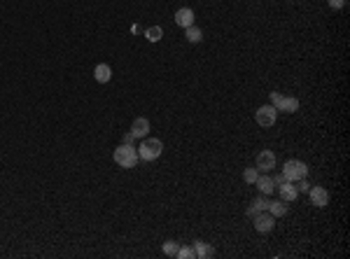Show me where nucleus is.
<instances>
[{
    "mask_svg": "<svg viewBox=\"0 0 350 259\" xmlns=\"http://www.w3.org/2000/svg\"><path fill=\"white\" fill-rule=\"evenodd\" d=\"M136 150H138V159L157 161L161 157V152H164V143H161L159 138H143L140 147H136Z\"/></svg>",
    "mask_w": 350,
    "mask_h": 259,
    "instance_id": "nucleus-1",
    "label": "nucleus"
},
{
    "mask_svg": "<svg viewBox=\"0 0 350 259\" xmlns=\"http://www.w3.org/2000/svg\"><path fill=\"white\" fill-rule=\"evenodd\" d=\"M112 159H114V164H117L119 168H136V164H138V150L133 145H129V143H122V145L114 150Z\"/></svg>",
    "mask_w": 350,
    "mask_h": 259,
    "instance_id": "nucleus-2",
    "label": "nucleus"
},
{
    "mask_svg": "<svg viewBox=\"0 0 350 259\" xmlns=\"http://www.w3.org/2000/svg\"><path fill=\"white\" fill-rule=\"evenodd\" d=\"M282 175H285V180H289V182H299L301 177L308 175V166L299 159H289V161H285V166H282Z\"/></svg>",
    "mask_w": 350,
    "mask_h": 259,
    "instance_id": "nucleus-3",
    "label": "nucleus"
},
{
    "mask_svg": "<svg viewBox=\"0 0 350 259\" xmlns=\"http://www.w3.org/2000/svg\"><path fill=\"white\" fill-rule=\"evenodd\" d=\"M275 119H278V110H275L273 105H262L257 112H255V122H257L259 126H264V129L273 126Z\"/></svg>",
    "mask_w": 350,
    "mask_h": 259,
    "instance_id": "nucleus-4",
    "label": "nucleus"
},
{
    "mask_svg": "<svg viewBox=\"0 0 350 259\" xmlns=\"http://www.w3.org/2000/svg\"><path fill=\"white\" fill-rule=\"evenodd\" d=\"M252 222H255V229H257L259 234H271L275 227V217L271 213H257L255 217H252Z\"/></svg>",
    "mask_w": 350,
    "mask_h": 259,
    "instance_id": "nucleus-5",
    "label": "nucleus"
},
{
    "mask_svg": "<svg viewBox=\"0 0 350 259\" xmlns=\"http://www.w3.org/2000/svg\"><path fill=\"white\" fill-rule=\"evenodd\" d=\"M255 168H257L259 173H268V171H273V168H275V154L271 152V150H262V152L257 154Z\"/></svg>",
    "mask_w": 350,
    "mask_h": 259,
    "instance_id": "nucleus-6",
    "label": "nucleus"
},
{
    "mask_svg": "<svg viewBox=\"0 0 350 259\" xmlns=\"http://www.w3.org/2000/svg\"><path fill=\"white\" fill-rule=\"evenodd\" d=\"M308 196H311V203L315 208H325L329 203V191L325 187H318V184L308 189Z\"/></svg>",
    "mask_w": 350,
    "mask_h": 259,
    "instance_id": "nucleus-7",
    "label": "nucleus"
},
{
    "mask_svg": "<svg viewBox=\"0 0 350 259\" xmlns=\"http://www.w3.org/2000/svg\"><path fill=\"white\" fill-rule=\"evenodd\" d=\"M131 133H133V138H138V140L147 138V133H150V119H147V117H136L133 124H131Z\"/></svg>",
    "mask_w": 350,
    "mask_h": 259,
    "instance_id": "nucleus-8",
    "label": "nucleus"
},
{
    "mask_svg": "<svg viewBox=\"0 0 350 259\" xmlns=\"http://www.w3.org/2000/svg\"><path fill=\"white\" fill-rule=\"evenodd\" d=\"M175 23H177L180 28H189V26H194V9L180 7L177 12H175Z\"/></svg>",
    "mask_w": 350,
    "mask_h": 259,
    "instance_id": "nucleus-9",
    "label": "nucleus"
},
{
    "mask_svg": "<svg viewBox=\"0 0 350 259\" xmlns=\"http://www.w3.org/2000/svg\"><path fill=\"white\" fill-rule=\"evenodd\" d=\"M275 189L280 191V198H282V201H287V203H289V201H294V198L299 196L297 184H294V182H289V180H285V182H282V184H278Z\"/></svg>",
    "mask_w": 350,
    "mask_h": 259,
    "instance_id": "nucleus-10",
    "label": "nucleus"
},
{
    "mask_svg": "<svg viewBox=\"0 0 350 259\" xmlns=\"http://www.w3.org/2000/svg\"><path fill=\"white\" fill-rule=\"evenodd\" d=\"M255 187H257V189H259V194H264V196H271V194H273V191H275L273 180H271V177H268V175H262V173H259V177H257V180H255Z\"/></svg>",
    "mask_w": 350,
    "mask_h": 259,
    "instance_id": "nucleus-11",
    "label": "nucleus"
},
{
    "mask_svg": "<svg viewBox=\"0 0 350 259\" xmlns=\"http://www.w3.org/2000/svg\"><path fill=\"white\" fill-rule=\"evenodd\" d=\"M93 80L98 84H107L112 80V68H110L107 63H98V66L93 68Z\"/></svg>",
    "mask_w": 350,
    "mask_h": 259,
    "instance_id": "nucleus-12",
    "label": "nucleus"
},
{
    "mask_svg": "<svg viewBox=\"0 0 350 259\" xmlns=\"http://www.w3.org/2000/svg\"><path fill=\"white\" fill-rule=\"evenodd\" d=\"M268 203H271V201H268L264 194H259V196L252 201V206L248 208V215H250V217H255L257 213H264V210H268Z\"/></svg>",
    "mask_w": 350,
    "mask_h": 259,
    "instance_id": "nucleus-13",
    "label": "nucleus"
},
{
    "mask_svg": "<svg viewBox=\"0 0 350 259\" xmlns=\"http://www.w3.org/2000/svg\"><path fill=\"white\" fill-rule=\"evenodd\" d=\"M194 255H196L198 259H210V257H215V248L210 243L196 241V243H194Z\"/></svg>",
    "mask_w": 350,
    "mask_h": 259,
    "instance_id": "nucleus-14",
    "label": "nucleus"
},
{
    "mask_svg": "<svg viewBox=\"0 0 350 259\" xmlns=\"http://www.w3.org/2000/svg\"><path fill=\"white\" fill-rule=\"evenodd\" d=\"M184 38L189 45H198L201 40H203V31L198 28V26H189V28H184Z\"/></svg>",
    "mask_w": 350,
    "mask_h": 259,
    "instance_id": "nucleus-15",
    "label": "nucleus"
},
{
    "mask_svg": "<svg viewBox=\"0 0 350 259\" xmlns=\"http://www.w3.org/2000/svg\"><path fill=\"white\" fill-rule=\"evenodd\" d=\"M268 213L273 215V217H282V215H287V201H273V203H268Z\"/></svg>",
    "mask_w": 350,
    "mask_h": 259,
    "instance_id": "nucleus-16",
    "label": "nucleus"
},
{
    "mask_svg": "<svg viewBox=\"0 0 350 259\" xmlns=\"http://www.w3.org/2000/svg\"><path fill=\"white\" fill-rule=\"evenodd\" d=\"M299 110V98H292V96H285L280 105V112H297Z\"/></svg>",
    "mask_w": 350,
    "mask_h": 259,
    "instance_id": "nucleus-17",
    "label": "nucleus"
},
{
    "mask_svg": "<svg viewBox=\"0 0 350 259\" xmlns=\"http://www.w3.org/2000/svg\"><path fill=\"white\" fill-rule=\"evenodd\" d=\"M145 38L150 40V42H159L164 38V28L161 26H150L147 31H145Z\"/></svg>",
    "mask_w": 350,
    "mask_h": 259,
    "instance_id": "nucleus-18",
    "label": "nucleus"
},
{
    "mask_svg": "<svg viewBox=\"0 0 350 259\" xmlns=\"http://www.w3.org/2000/svg\"><path fill=\"white\" fill-rule=\"evenodd\" d=\"M257 177H259L257 168H245V171H243V180L248 184H255V180H257Z\"/></svg>",
    "mask_w": 350,
    "mask_h": 259,
    "instance_id": "nucleus-19",
    "label": "nucleus"
},
{
    "mask_svg": "<svg viewBox=\"0 0 350 259\" xmlns=\"http://www.w3.org/2000/svg\"><path fill=\"white\" fill-rule=\"evenodd\" d=\"M177 250H180V245L175 243V241H166V243H164V255H168V257H175Z\"/></svg>",
    "mask_w": 350,
    "mask_h": 259,
    "instance_id": "nucleus-20",
    "label": "nucleus"
},
{
    "mask_svg": "<svg viewBox=\"0 0 350 259\" xmlns=\"http://www.w3.org/2000/svg\"><path fill=\"white\" fill-rule=\"evenodd\" d=\"M175 257H177V259H194L196 255H194V248H187V245H184V248H180V250H177V255H175Z\"/></svg>",
    "mask_w": 350,
    "mask_h": 259,
    "instance_id": "nucleus-21",
    "label": "nucleus"
},
{
    "mask_svg": "<svg viewBox=\"0 0 350 259\" xmlns=\"http://www.w3.org/2000/svg\"><path fill=\"white\" fill-rule=\"evenodd\" d=\"M282 98H285V96H282V93H278V91H273V93H271V105H273L275 110H278V112H280Z\"/></svg>",
    "mask_w": 350,
    "mask_h": 259,
    "instance_id": "nucleus-22",
    "label": "nucleus"
},
{
    "mask_svg": "<svg viewBox=\"0 0 350 259\" xmlns=\"http://www.w3.org/2000/svg\"><path fill=\"white\" fill-rule=\"evenodd\" d=\"M346 5V0H329V7L332 9H341Z\"/></svg>",
    "mask_w": 350,
    "mask_h": 259,
    "instance_id": "nucleus-23",
    "label": "nucleus"
},
{
    "mask_svg": "<svg viewBox=\"0 0 350 259\" xmlns=\"http://www.w3.org/2000/svg\"><path fill=\"white\" fill-rule=\"evenodd\" d=\"M133 140H136V138H133V133H124V143H129V145H133Z\"/></svg>",
    "mask_w": 350,
    "mask_h": 259,
    "instance_id": "nucleus-24",
    "label": "nucleus"
},
{
    "mask_svg": "<svg viewBox=\"0 0 350 259\" xmlns=\"http://www.w3.org/2000/svg\"><path fill=\"white\" fill-rule=\"evenodd\" d=\"M271 180H273V184H275V187H278V184H282V182H285V175H282V173H280V175L271 177Z\"/></svg>",
    "mask_w": 350,
    "mask_h": 259,
    "instance_id": "nucleus-25",
    "label": "nucleus"
}]
</instances>
